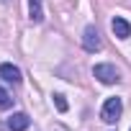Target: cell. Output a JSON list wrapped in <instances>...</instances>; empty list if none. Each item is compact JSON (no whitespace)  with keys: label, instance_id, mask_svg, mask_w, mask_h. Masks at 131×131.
<instances>
[{"label":"cell","instance_id":"1","mask_svg":"<svg viewBox=\"0 0 131 131\" xmlns=\"http://www.w3.org/2000/svg\"><path fill=\"white\" fill-rule=\"evenodd\" d=\"M121 111H123L121 98H108L105 105H103V111H100V118H103L105 123H116V121L121 118Z\"/></svg>","mask_w":131,"mask_h":131},{"label":"cell","instance_id":"2","mask_svg":"<svg viewBox=\"0 0 131 131\" xmlns=\"http://www.w3.org/2000/svg\"><path fill=\"white\" fill-rule=\"evenodd\" d=\"M93 75H95L103 85H116V82L121 80V75H118V70L113 67V64H95Z\"/></svg>","mask_w":131,"mask_h":131},{"label":"cell","instance_id":"3","mask_svg":"<svg viewBox=\"0 0 131 131\" xmlns=\"http://www.w3.org/2000/svg\"><path fill=\"white\" fill-rule=\"evenodd\" d=\"M82 46H85L88 51H100L103 41H100V34H98L95 26H88V28H85V34H82Z\"/></svg>","mask_w":131,"mask_h":131},{"label":"cell","instance_id":"4","mask_svg":"<svg viewBox=\"0 0 131 131\" xmlns=\"http://www.w3.org/2000/svg\"><path fill=\"white\" fill-rule=\"evenodd\" d=\"M0 80L8 82V85H18L21 82V70L16 67V64H0Z\"/></svg>","mask_w":131,"mask_h":131},{"label":"cell","instance_id":"5","mask_svg":"<svg viewBox=\"0 0 131 131\" xmlns=\"http://www.w3.org/2000/svg\"><path fill=\"white\" fill-rule=\"evenodd\" d=\"M111 31L116 34V39H128L131 36V23L126 18H113L111 21Z\"/></svg>","mask_w":131,"mask_h":131},{"label":"cell","instance_id":"6","mask_svg":"<svg viewBox=\"0 0 131 131\" xmlns=\"http://www.w3.org/2000/svg\"><path fill=\"white\" fill-rule=\"evenodd\" d=\"M28 123H31V118H28L26 113H13V116L8 118V128H10V131H26Z\"/></svg>","mask_w":131,"mask_h":131},{"label":"cell","instance_id":"7","mask_svg":"<svg viewBox=\"0 0 131 131\" xmlns=\"http://www.w3.org/2000/svg\"><path fill=\"white\" fill-rule=\"evenodd\" d=\"M28 18L34 23H41L44 21V5H41V0H28Z\"/></svg>","mask_w":131,"mask_h":131},{"label":"cell","instance_id":"8","mask_svg":"<svg viewBox=\"0 0 131 131\" xmlns=\"http://www.w3.org/2000/svg\"><path fill=\"white\" fill-rule=\"evenodd\" d=\"M13 105V98H10V93L0 85V108H10Z\"/></svg>","mask_w":131,"mask_h":131},{"label":"cell","instance_id":"9","mask_svg":"<svg viewBox=\"0 0 131 131\" xmlns=\"http://www.w3.org/2000/svg\"><path fill=\"white\" fill-rule=\"evenodd\" d=\"M51 98H54V105H57V108H59L62 113L67 111V100H64V95H62V93H54Z\"/></svg>","mask_w":131,"mask_h":131},{"label":"cell","instance_id":"10","mask_svg":"<svg viewBox=\"0 0 131 131\" xmlns=\"http://www.w3.org/2000/svg\"><path fill=\"white\" fill-rule=\"evenodd\" d=\"M3 3H10V0H3Z\"/></svg>","mask_w":131,"mask_h":131},{"label":"cell","instance_id":"11","mask_svg":"<svg viewBox=\"0 0 131 131\" xmlns=\"http://www.w3.org/2000/svg\"><path fill=\"white\" fill-rule=\"evenodd\" d=\"M128 131H131V128H128Z\"/></svg>","mask_w":131,"mask_h":131}]
</instances>
